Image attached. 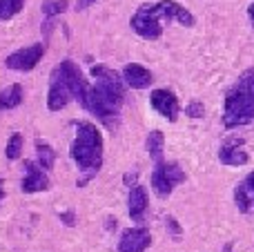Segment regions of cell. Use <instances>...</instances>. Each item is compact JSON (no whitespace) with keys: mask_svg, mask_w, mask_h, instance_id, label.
<instances>
[{"mask_svg":"<svg viewBox=\"0 0 254 252\" xmlns=\"http://www.w3.org/2000/svg\"><path fill=\"white\" fill-rule=\"evenodd\" d=\"M248 13H250V18H252V22H254V2L250 4V9H248Z\"/></svg>","mask_w":254,"mask_h":252,"instance_id":"obj_23","label":"cell"},{"mask_svg":"<svg viewBox=\"0 0 254 252\" xmlns=\"http://www.w3.org/2000/svg\"><path fill=\"white\" fill-rule=\"evenodd\" d=\"M71 98V92H69V85H67V80L63 78L61 71H54V80L52 85H49V94H47V107L52 112H58L63 110V107L69 103Z\"/></svg>","mask_w":254,"mask_h":252,"instance_id":"obj_8","label":"cell"},{"mask_svg":"<svg viewBox=\"0 0 254 252\" xmlns=\"http://www.w3.org/2000/svg\"><path fill=\"white\" fill-rule=\"evenodd\" d=\"M149 101H152L154 110H156L158 114L165 116L167 121L179 119V98H176L170 89H154L152 96H149Z\"/></svg>","mask_w":254,"mask_h":252,"instance_id":"obj_9","label":"cell"},{"mask_svg":"<svg viewBox=\"0 0 254 252\" xmlns=\"http://www.w3.org/2000/svg\"><path fill=\"white\" fill-rule=\"evenodd\" d=\"M4 154H7L9 161H16L18 156L22 154V134H11L9 136V143H7V150H4Z\"/></svg>","mask_w":254,"mask_h":252,"instance_id":"obj_19","label":"cell"},{"mask_svg":"<svg viewBox=\"0 0 254 252\" xmlns=\"http://www.w3.org/2000/svg\"><path fill=\"white\" fill-rule=\"evenodd\" d=\"M185 112H188V116H192V119H201L203 112H205V110H203V105H201L198 101H194V103H190L188 110H185Z\"/></svg>","mask_w":254,"mask_h":252,"instance_id":"obj_21","label":"cell"},{"mask_svg":"<svg viewBox=\"0 0 254 252\" xmlns=\"http://www.w3.org/2000/svg\"><path fill=\"white\" fill-rule=\"evenodd\" d=\"M123 80L134 89H145L152 85L154 78H152V71L145 69L143 65L129 63V65H125V69H123Z\"/></svg>","mask_w":254,"mask_h":252,"instance_id":"obj_13","label":"cell"},{"mask_svg":"<svg viewBox=\"0 0 254 252\" xmlns=\"http://www.w3.org/2000/svg\"><path fill=\"white\" fill-rule=\"evenodd\" d=\"M163 143H165L163 132H158V129L149 132V136H147V152H149V156H152L156 163H158V161H163Z\"/></svg>","mask_w":254,"mask_h":252,"instance_id":"obj_16","label":"cell"},{"mask_svg":"<svg viewBox=\"0 0 254 252\" xmlns=\"http://www.w3.org/2000/svg\"><path fill=\"white\" fill-rule=\"evenodd\" d=\"M152 244V235L145 228H127L121 235L119 252H143Z\"/></svg>","mask_w":254,"mask_h":252,"instance_id":"obj_7","label":"cell"},{"mask_svg":"<svg viewBox=\"0 0 254 252\" xmlns=\"http://www.w3.org/2000/svg\"><path fill=\"white\" fill-rule=\"evenodd\" d=\"M254 121V69L241 74L234 87L225 96L223 125L225 127H241Z\"/></svg>","mask_w":254,"mask_h":252,"instance_id":"obj_2","label":"cell"},{"mask_svg":"<svg viewBox=\"0 0 254 252\" xmlns=\"http://www.w3.org/2000/svg\"><path fill=\"white\" fill-rule=\"evenodd\" d=\"M36 150H38V163L43 170H49L54 165V161H56V152L52 150V147L47 145V143H38L36 145Z\"/></svg>","mask_w":254,"mask_h":252,"instance_id":"obj_18","label":"cell"},{"mask_svg":"<svg viewBox=\"0 0 254 252\" xmlns=\"http://www.w3.org/2000/svg\"><path fill=\"white\" fill-rule=\"evenodd\" d=\"M234 203L243 214L254 217V172H250L234 188Z\"/></svg>","mask_w":254,"mask_h":252,"instance_id":"obj_11","label":"cell"},{"mask_svg":"<svg viewBox=\"0 0 254 252\" xmlns=\"http://www.w3.org/2000/svg\"><path fill=\"white\" fill-rule=\"evenodd\" d=\"M219 161L223 165H246L248 163V152L243 150L241 138H228L219 150Z\"/></svg>","mask_w":254,"mask_h":252,"instance_id":"obj_12","label":"cell"},{"mask_svg":"<svg viewBox=\"0 0 254 252\" xmlns=\"http://www.w3.org/2000/svg\"><path fill=\"white\" fill-rule=\"evenodd\" d=\"M185 181V172L181 170L179 163H165V161H158L156 168L152 172V188L158 196H170L179 183Z\"/></svg>","mask_w":254,"mask_h":252,"instance_id":"obj_5","label":"cell"},{"mask_svg":"<svg viewBox=\"0 0 254 252\" xmlns=\"http://www.w3.org/2000/svg\"><path fill=\"white\" fill-rule=\"evenodd\" d=\"M92 2H94V0H80V9H83L85 4H92Z\"/></svg>","mask_w":254,"mask_h":252,"instance_id":"obj_24","label":"cell"},{"mask_svg":"<svg viewBox=\"0 0 254 252\" xmlns=\"http://www.w3.org/2000/svg\"><path fill=\"white\" fill-rule=\"evenodd\" d=\"M43 54H45L43 45L22 47V49H18V52H13V54H9L7 56V67L9 69H16V71H29L40 63Z\"/></svg>","mask_w":254,"mask_h":252,"instance_id":"obj_6","label":"cell"},{"mask_svg":"<svg viewBox=\"0 0 254 252\" xmlns=\"http://www.w3.org/2000/svg\"><path fill=\"white\" fill-rule=\"evenodd\" d=\"M49 188V179L40 165L27 161L25 163V179H22V192L34 194V192H43Z\"/></svg>","mask_w":254,"mask_h":252,"instance_id":"obj_10","label":"cell"},{"mask_svg":"<svg viewBox=\"0 0 254 252\" xmlns=\"http://www.w3.org/2000/svg\"><path fill=\"white\" fill-rule=\"evenodd\" d=\"M71 156H74L76 165L87 174H96L103 165V136L98 127L87 121H78L76 123V141L71 145Z\"/></svg>","mask_w":254,"mask_h":252,"instance_id":"obj_3","label":"cell"},{"mask_svg":"<svg viewBox=\"0 0 254 252\" xmlns=\"http://www.w3.org/2000/svg\"><path fill=\"white\" fill-rule=\"evenodd\" d=\"M63 221H65V223H74V217H71V212H65V214H63Z\"/></svg>","mask_w":254,"mask_h":252,"instance_id":"obj_22","label":"cell"},{"mask_svg":"<svg viewBox=\"0 0 254 252\" xmlns=\"http://www.w3.org/2000/svg\"><path fill=\"white\" fill-rule=\"evenodd\" d=\"M22 103V85H9L0 92V110H13Z\"/></svg>","mask_w":254,"mask_h":252,"instance_id":"obj_15","label":"cell"},{"mask_svg":"<svg viewBox=\"0 0 254 252\" xmlns=\"http://www.w3.org/2000/svg\"><path fill=\"white\" fill-rule=\"evenodd\" d=\"M92 76L96 78V83H94V92H96L98 101H101L112 114L119 116V107L125 98L123 78H121L114 69H110V67H105V65H94Z\"/></svg>","mask_w":254,"mask_h":252,"instance_id":"obj_4","label":"cell"},{"mask_svg":"<svg viewBox=\"0 0 254 252\" xmlns=\"http://www.w3.org/2000/svg\"><path fill=\"white\" fill-rule=\"evenodd\" d=\"M65 9H67L65 0H45V2H43L45 16H56V13H63Z\"/></svg>","mask_w":254,"mask_h":252,"instance_id":"obj_20","label":"cell"},{"mask_svg":"<svg viewBox=\"0 0 254 252\" xmlns=\"http://www.w3.org/2000/svg\"><path fill=\"white\" fill-rule=\"evenodd\" d=\"M147 210V192L143 186H134L129 192V217L134 221H140Z\"/></svg>","mask_w":254,"mask_h":252,"instance_id":"obj_14","label":"cell"},{"mask_svg":"<svg viewBox=\"0 0 254 252\" xmlns=\"http://www.w3.org/2000/svg\"><path fill=\"white\" fill-rule=\"evenodd\" d=\"M163 20H179L185 27L194 25V16L185 7L170 2V0H163L156 4H143L131 16V29L143 38L154 40L163 34Z\"/></svg>","mask_w":254,"mask_h":252,"instance_id":"obj_1","label":"cell"},{"mask_svg":"<svg viewBox=\"0 0 254 252\" xmlns=\"http://www.w3.org/2000/svg\"><path fill=\"white\" fill-rule=\"evenodd\" d=\"M228 252H230V250H228Z\"/></svg>","mask_w":254,"mask_h":252,"instance_id":"obj_26","label":"cell"},{"mask_svg":"<svg viewBox=\"0 0 254 252\" xmlns=\"http://www.w3.org/2000/svg\"><path fill=\"white\" fill-rule=\"evenodd\" d=\"M25 0H0V20H9L22 9Z\"/></svg>","mask_w":254,"mask_h":252,"instance_id":"obj_17","label":"cell"},{"mask_svg":"<svg viewBox=\"0 0 254 252\" xmlns=\"http://www.w3.org/2000/svg\"><path fill=\"white\" fill-rule=\"evenodd\" d=\"M2 196H4V192H2V179H0V201H2Z\"/></svg>","mask_w":254,"mask_h":252,"instance_id":"obj_25","label":"cell"}]
</instances>
